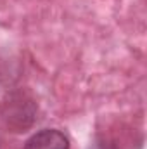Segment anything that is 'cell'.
Masks as SVG:
<instances>
[{"label": "cell", "instance_id": "obj_1", "mask_svg": "<svg viewBox=\"0 0 147 149\" xmlns=\"http://www.w3.org/2000/svg\"><path fill=\"white\" fill-rule=\"evenodd\" d=\"M24 149H69V142L62 132L45 128L28 139Z\"/></svg>", "mask_w": 147, "mask_h": 149}]
</instances>
